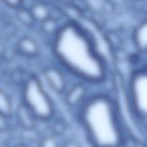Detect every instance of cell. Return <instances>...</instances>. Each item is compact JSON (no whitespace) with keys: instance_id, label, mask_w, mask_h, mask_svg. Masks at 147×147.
I'll return each instance as SVG.
<instances>
[{"instance_id":"6da1fadb","label":"cell","mask_w":147,"mask_h":147,"mask_svg":"<svg viewBox=\"0 0 147 147\" xmlns=\"http://www.w3.org/2000/svg\"><path fill=\"white\" fill-rule=\"evenodd\" d=\"M53 53L64 68L86 84H100L107 77V66L93 40L75 22L60 26L54 35Z\"/></svg>"},{"instance_id":"7a4b0ae2","label":"cell","mask_w":147,"mask_h":147,"mask_svg":"<svg viewBox=\"0 0 147 147\" xmlns=\"http://www.w3.org/2000/svg\"><path fill=\"white\" fill-rule=\"evenodd\" d=\"M78 112L88 142L92 147H122L126 132L115 99L107 94L89 96Z\"/></svg>"},{"instance_id":"3957f363","label":"cell","mask_w":147,"mask_h":147,"mask_svg":"<svg viewBox=\"0 0 147 147\" xmlns=\"http://www.w3.org/2000/svg\"><path fill=\"white\" fill-rule=\"evenodd\" d=\"M22 102L39 121H49L55 115L54 102L36 75L29 76L22 86Z\"/></svg>"},{"instance_id":"277c9868","label":"cell","mask_w":147,"mask_h":147,"mask_svg":"<svg viewBox=\"0 0 147 147\" xmlns=\"http://www.w3.org/2000/svg\"><path fill=\"white\" fill-rule=\"evenodd\" d=\"M131 111L138 121L146 127L147 118V71L145 68L135 70L129 79L127 94Z\"/></svg>"},{"instance_id":"5b68a950","label":"cell","mask_w":147,"mask_h":147,"mask_svg":"<svg viewBox=\"0 0 147 147\" xmlns=\"http://www.w3.org/2000/svg\"><path fill=\"white\" fill-rule=\"evenodd\" d=\"M89 97V90L86 83L81 81L74 84L64 93V101L65 105L76 111L84 103Z\"/></svg>"},{"instance_id":"8992f818","label":"cell","mask_w":147,"mask_h":147,"mask_svg":"<svg viewBox=\"0 0 147 147\" xmlns=\"http://www.w3.org/2000/svg\"><path fill=\"white\" fill-rule=\"evenodd\" d=\"M43 77L51 90L58 95H64L67 90L66 78L61 69L57 66H47L42 71Z\"/></svg>"},{"instance_id":"52a82bcc","label":"cell","mask_w":147,"mask_h":147,"mask_svg":"<svg viewBox=\"0 0 147 147\" xmlns=\"http://www.w3.org/2000/svg\"><path fill=\"white\" fill-rule=\"evenodd\" d=\"M14 114L17 123L22 129L26 131H33L37 127L39 121L22 102H21L14 110Z\"/></svg>"},{"instance_id":"ba28073f","label":"cell","mask_w":147,"mask_h":147,"mask_svg":"<svg viewBox=\"0 0 147 147\" xmlns=\"http://www.w3.org/2000/svg\"><path fill=\"white\" fill-rule=\"evenodd\" d=\"M16 47L19 53L27 58H34L40 52L38 43L28 36L21 38L17 42Z\"/></svg>"},{"instance_id":"9c48e42d","label":"cell","mask_w":147,"mask_h":147,"mask_svg":"<svg viewBox=\"0 0 147 147\" xmlns=\"http://www.w3.org/2000/svg\"><path fill=\"white\" fill-rule=\"evenodd\" d=\"M133 42L139 53H145L147 47V23L146 21L139 23L133 32Z\"/></svg>"},{"instance_id":"30bf717a","label":"cell","mask_w":147,"mask_h":147,"mask_svg":"<svg viewBox=\"0 0 147 147\" xmlns=\"http://www.w3.org/2000/svg\"><path fill=\"white\" fill-rule=\"evenodd\" d=\"M29 11L35 22L41 23L45 20L51 17V10L48 5L43 2H37L34 3L30 8Z\"/></svg>"},{"instance_id":"8fae6325","label":"cell","mask_w":147,"mask_h":147,"mask_svg":"<svg viewBox=\"0 0 147 147\" xmlns=\"http://www.w3.org/2000/svg\"><path fill=\"white\" fill-rule=\"evenodd\" d=\"M14 105L9 95L0 89V114L7 117H12L14 115Z\"/></svg>"},{"instance_id":"7c38bea8","label":"cell","mask_w":147,"mask_h":147,"mask_svg":"<svg viewBox=\"0 0 147 147\" xmlns=\"http://www.w3.org/2000/svg\"><path fill=\"white\" fill-rule=\"evenodd\" d=\"M16 9V18L18 19V21L22 23L25 26H32L34 23V20L29 11V9H26L23 7H19Z\"/></svg>"},{"instance_id":"4fadbf2b","label":"cell","mask_w":147,"mask_h":147,"mask_svg":"<svg viewBox=\"0 0 147 147\" xmlns=\"http://www.w3.org/2000/svg\"><path fill=\"white\" fill-rule=\"evenodd\" d=\"M40 25H41L42 31L47 34H53V35H55L57 34V32L59 31V28H60L58 22L55 19H53L52 16L49 17L47 20H45L44 22H42L40 23Z\"/></svg>"},{"instance_id":"5bb4252c","label":"cell","mask_w":147,"mask_h":147,"mask_svg":"<svg viewBox=\"0 0 147 147\" xmlns=\"http://www.w3.org/2000/svg\"><path fill=\"white\" fill-rule=\"evenodd\" d=\"M39 147H61V144L59 143L58 137L53 135H48L43 137L40 143Z\"/></svg>"},{"instance_id":"9a60e30c","label":"cell","mask_w":147,"mask_h":147,"mask_svg":"<svg viewBox=\"0 0 147 147\" xmlns=\"http://www.w3.org/2000/svg\"><path fill=\"white\" fill-rule=\"evenodd\" d=\"M51 132L53 133L52 135L55 137H59L63 135V134L65 132V123L62 120H58L54 121L51 125Z\"/></svg>"},{"instance_id":"2e32d148","label":"cell","mask_w":147,"mask_h":147,"mask_svg":"<svg viewBox=\"0 0 147 147\" xmlns=\"http://www.w3.org/2000/svg\"><path fill=\"white\" fill-rule=\"evenodd\" d=\"M11 127L10 117L0 114V133H6Z\"/></svg>"},{"instance_id":"e0dca14e","label":"cell","mask_w":147,"mask_h":147,"mask_svg":"<svg viewBox=\"0 0 147 147\" xmlns=\"http://www.w3.org/2000/svg\"><path fill=\"white\" fill-rule=\"evenodd\" d=\"M7 6L12 9H17L22 6L23 0H2Z\"/></svg>"},{"instance_id":"ac0fdd59","label":"cell","mask_w":147,"mask_h":147,"mask_svg":"<svg viewBox=\"0 0 147 147\" xmlns=\"http://www.w3.org/2000/svg\"><path fill=\"white\" fill-rule=\"evenodd\" d=\"M61 147H82L80 143H78L76 140H68L64 141L63 144H61Z\"/></svg>"},{"instance_id":"d6986e66","label":"cell","mask_w":147,"mask_h":147,"mask_svg":"<svg viewBox=\"0 0 147 147\" xmlns=\"http://www.w3.org/2000/svg\"><path fill=\"white\" fill-rule=\"evenodd\" d=\"M14 147H26L23 144H17V145H16Z\"/></svg>"}]
</instances>
